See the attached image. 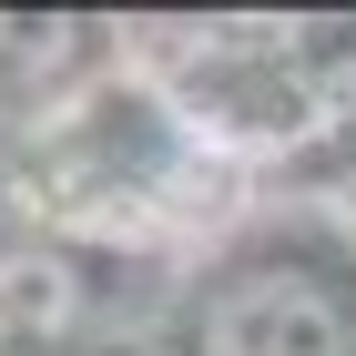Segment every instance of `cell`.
<instances>
[{"mask_svg":"<svg viewBox=\"0 0 356 356\" xmlns=\"http://www.w3.org/2000/svg\"><path fill=\"white\" fill-rule=\"evenodd\" d=\"M193 356H356V296L316 254H234L193 305Z\"/></svg>","mask_w":356,"mask_h":356,"instance_id":"6da1fadb","label":"cell"},{"mask_svg":"<svg viewBox=\"0 0 356 356\" xmlns=\"http://www.w3.org/2000/svg\"><path fill=\"white\" fill-rule=\"evenodd\" d=\"M61 61H72V21H51V10H0V102L31 82H51Z\"/></svg>","mask_w":356,"mask_h":356,"instance_id":"7a4b0ae2","label":"cell"},{"mask_svg":"<svg viewBox=\"0 0 356 356\" xmlns=\"http://www.w3.org/2000/svg\"><path fill=\"white\" fill-rule=\"evenodd\" d=\"M51 356H153V346H133V336H72V346H51Z\"/></svg>","mask_w":356,"mask_h":356,"instance_id":"3957f363","label":"cell"}]
</instances>
